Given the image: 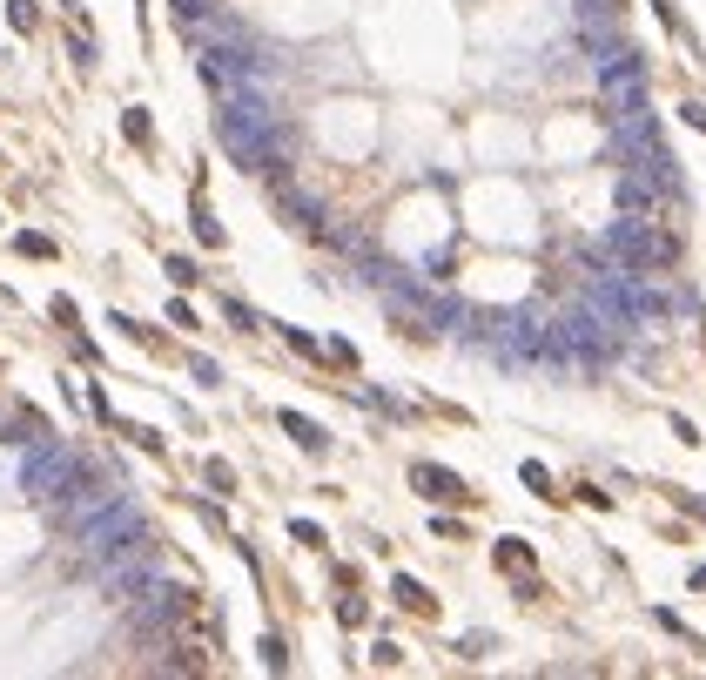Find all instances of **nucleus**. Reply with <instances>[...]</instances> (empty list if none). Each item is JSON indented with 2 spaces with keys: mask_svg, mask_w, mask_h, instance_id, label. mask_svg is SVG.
Segmentation results:
<instances>
[{
  "mask_svg": "<svg viewBox=\"0 0 706 680\" xmlns=\"http://www.w3.org/2000/svg\"><path fill=\"white\" fill-rule=\"evenodd\" d=\"M418 485L430 492V499H464V485L451 479V472H430V465H418Z\"/></svg>",
  "mask_w": 706,
  "mask_h": 680,
  "instance_id": "1",
  "label": "nucleus"
},
{
  "mask_svg": "<svg viewBox=\"0 0 706 680\" xmlns=\"http://www.w3.org/2000/svg\"><path fill=\"white\" fill-rule=\"evenodd\" d=\"M283 424H289V431H297V438H303V445H309V452H323V431H317V424H309V418H297V411H289Z\"/></svg>",
  "mask_w": 706,
  "mask_h": 680,
  "instance_id": "2",
  "label": "nucleus"
}]
</instances>
